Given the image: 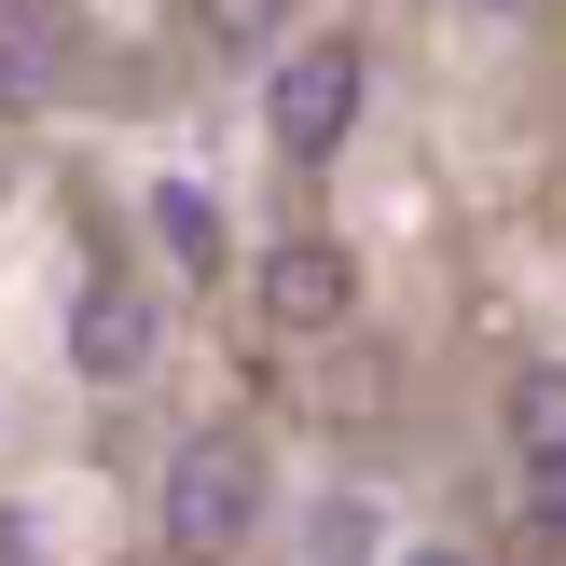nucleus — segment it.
<instances>
[{"instance_id": "f257e3e1", "label": "nucleus", "mask_w": 566, "mask_h": 566, "mask_svg": "<svg viewBox=\"0 0 566 566\" xmlns=\"http://www.w3.org/2000/svg\"><path fill=\"white\" fill-rule=\"evenodd\" d=\"M153 525H166V553L221 566L249 525H263V457H249L235 429H193L180 457H166V484H153Z\"/></svg>"}, {"instance_id": "f03ea898", "label": "nucleus", "mask_w": 566, "mask_h": 566, "mask_svg": "<svg viewBox=\"0 0 566 566\" xmlns=\"http://www.w3.org/2000/svg\"><path fill=\"white\" fill-rule=\"evenodd\" d=\"M359 42H304V55H276V97H263V125H276V153H332V138L359 125Z\"/></svg>"}, {"instance_id": "7ed1b4c3", "label": "nucleus", "mask_w": 566, "mask_h": 566, "mask_svg": "<svg viewBox=\"0 0 566 566\" xmlns=\"http://www.w3.org/2000/svg\"><path fill=\"white\" fill-rule=\"evenodd\" d=\"M346 304H359V276H346V249H318V235H291V249H276V263H263V318H276V332H332V318H346Z\"/></svg>"}, {"instance_id": "20e7f679", "label": "nucleus", "mask_w": 566, "mask_h": 566, "mask_svg": "<svg viewBox=\"0 0 566 566\" xmlns=\"http://www.w3.org/2000/svg\"><path fill=\"white\" fill-rule=\"evenodd\" d=\"M70 359H83L97 387H125L138 359H153V304H138V291H83V318H70Z\"/></svg>"}, {"instance_id": "39448f33", "label": "nucleus", "mask_w": 566, "mask_h": 566, "mask_svg": "<svg viewBox=\"0 0 566 566\" xmlns=\"http://www.w3.org/2000/svg\"><path fill=\"white\" fill-rule=\"evenodd\" d=\"M512 442H525V470H539V457H566V359L512 374Z\"/></svg>"}, {"instance_id": "423d86ee", "label": "nucleus", "mask_w": 566, "mask_h": 566, "mask_svg": "<svg viewBox=\"0 0 566 566\" xmlns=\"http://www.w3.org/2000/svg\"><path fill=\"white\" fill-rule=\"evenodd\" d=\"M153 221H166V263H180V276H221V208H208V193H153Z\"/></svg>"}, {"instance_id": "0eeeda50", "label": "nucleus", "mask_w": 566, "mask_h": 566, "mask_svg": "<svg viewBox=\"0 0 566 566\" xmlns=\"http://www.w3.org/2000/svg\"><path fill=\"white\" fill-rule=\"evenodd\" d=\"M28 97H42V28L14 14V28H0V111H28Z\"/></svg>"}, {"instance_id": "6e6552de", "label": "nucleus", "mask_w": 566, "mask_h": 566, "mask_svg": "<svg viewBox=\"0 0 566 566\" xmlns=\"http://www.w3.org/2000/svg\"><path fill=\"white\" fill-rule=\"evenodd\" d=\"M276 14H291V0H208V42H235V55H263V42H276Z\"/></svg>"}, {"instance_id": "1a4fd4ad", "label": "nucleus", "mask_w": 566, "mask_h": 566, "mask_svg": "<svg viewBox=\"0 0 566 566\" xmlns=\"http://www.w3.org/2000/svg\"><path fill=\"white\" fill-rule=\"evenodd\" d=\"M304 553H318V566H359V553H374V512H359V497H332V512H318V539H304Z\"/></svg>"}, {"instance_id": "9d476101", "label": "nucleus", "mask_w": 566, "mask_h": 566, "mask_svg": "<svg viewBox=\"0 0 566 566\" xmlns=\"http://www.w3.org/2000/svg\"><path fill=\"white\" fill-rule=\"evenodd\" d=\"M525 525H539V539H566V457L525 470Z\"/></svg>"}, {"instance_id": "9b49d317", "label": "nucleus", "mask_w": 566, "mask_h": 566, "mask_svg": "<svg viewBox=\"0 0 566 566\" xmlns=\"http://www.w3.org/2000/svg\"><path fill=\"white\" fill-rule=\"evenodd\" d=\"M401 566H470V553H401Z\"/></svg>"}, {"instance_id": "f8f14e48", "label": "nucleus", "mask_w": 566, "mask_h": 566, "mask_svg": "<svg viewBox=\"0 0 566 566\" xmlns=\"http://www.w3.org/2000/svg\"><path fill=\"white\" fill-rule=\"evenodd\" d=\"M484 14H512V0H484Z\"/></svg>"}]
</instances>
